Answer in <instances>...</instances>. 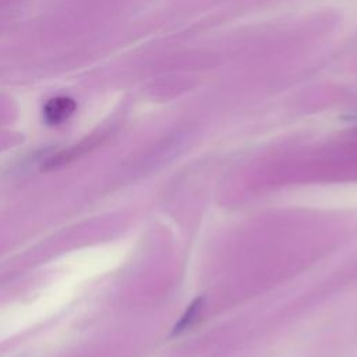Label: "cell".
I'll list each match as a JSON object with an SVG mask.
<instances>
[{
	"label": "cell",
	"instance_id": "6da1fadb",
	"mask_svg": "<svg viewBox=\"0 0 357 357\" xmlns=\"http://www.w3.org/2000/svg\"><path fill=\"white\" fill-rule=\"evenodd\" d=\"M77 110V102L68 96H56L43 106V120L49 126H60L67 121Z\"/></svg>",
	"mask_w": 357,
	"mask_h": 357
},
{
	"label": "cell",
	"instance_id": "7a4b0ae2",
	"mask_svg": "<svg viewBox=\"0 0 357 357\" xmlns=\"http://www.w3.org/2000/svg\"><path fill=\"white\" fill-rule=\"evenodd\" d=\"M201 301H202V298L198 297V298H195V300L190 304V307L187 308V311L183 314V317L178 319V322H177L176 326L173 328L172 335L180 333V332H183L184 329H187V328L191 325V322L194 321V318L198 315V312H199V310H201Z\"/></svg>",
	"mask_w": 357,
	"mask_h": 357
}]
</instances>
